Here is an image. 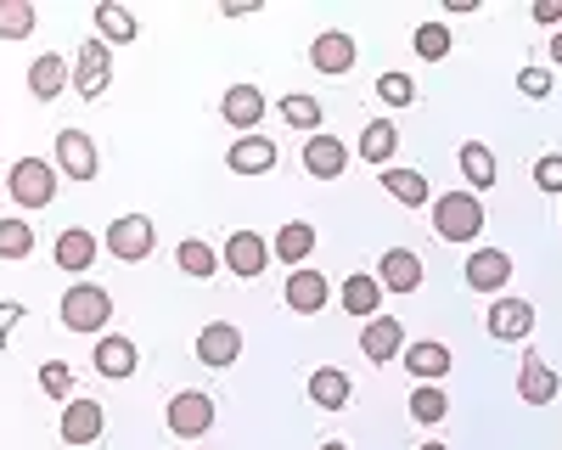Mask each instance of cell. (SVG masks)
Returning a JSON list of instances; mask_svg holds the SVG:
<instances>
[{"label": "cell", "mask_w": 562, "mask_h": 450, "mask_svg": "<svg viewBox=\"0 0 562 450\" xmlns=\"http://www.w3.org/2000/svg\"><path fill=\"white\" fill-rule=\"evenodd\" d=\"M57 315H63V327H68V333L102 338V327L113 322V293H108V288H97V282H74V288L63 293Z\"/></svg>", "instance_id": "6da1fadb"}, {"label": "cell", "mask_w": 562, "mask_h": 450, "mask_svg": "<svg viewBox=\"0 0 562 450\" xmlns=\"http://www.w3.org/2000/svg\"><path fill=\"white\" fill-rule=\"evenodd\" d=\"M434 232H439L445 243H479V232H484V203H479L473 192H445V198H434Z\"/></svg>", "instance_id": "7a4b0ae2"}, {"label": "cell", "mask_w": 562, "mask_h": 450, "mask_svg": "<svg viewBox=\"0 0 562 450\" xmlns=\"http://www.w3.org/2000/svg\"><path fill=\"white\" fill-rule=\"evenodd\" d=\"M7 192L18 209H45V203H57V169L45 164V158H18L12 175H7Z\"/></svg>", "instance_id": "3957f363"}, {"label": "cell", "mask_w": 562, "mask_h": 450, "mask_svg": "<svg viewBox=\"0 0 562 450\" xmlns=\"http://www.w3.org/2000/svg\"><path fill=\"white\" fill-rule=\"evenodd\" d=\"M153 248H158V225H153L147 214H119V220L108 225V254H113V259L140 265Z\"/></svg>", "instance_id": "277c9868"}, {"label": "cell", "mask_w": 562, "mask_h": 450, "mask_svg": "<svg viewBox=\"0 0 562 450\" xmlns=\"http://www.w3.org/2000/svg\"><path fill=\"white\" fill-rule=\"evenodd\" d=\"M214 428V400L203 389H180L169 400V434L175 439H203Z\"/></svg>", "instance_id": "5b68a950"}, {"label": "cell", "mask_w": 562, "mask_h": 450, "mask_svg": "<svg viewBox=\"0 0 562 450\" xmlns=\"http://www.w3.org/2000/svg\"><path fill=\"white\" fill-rule=\"evenodd\" d=\"M108 85H113V45L108 40H85L79 45V79H74V90L85 102H102Z\"/></svg>", "instance_id": "8992f818"}, {"label": "cell", "mask_w": 562, "mask_h": 450, "mask_svg": "<svg viewBox=\"0 0 562 450\" xmlns=\"http://www.w3.org/2000/svg\"><path fill=\"white\" fill-rule=\"evenodd\" d=\"M57 434H63V445H97L108 434V405L102 400H68Z\"/></svg>", "instance_id": "52a82bcc"}, {"label": "cell", "mask_w": 562, "mask_h": 450, "mask_svg": "<svg viewBox=\"0 0 562 450\" xmlns=\"http://www.w3.org/2000/svg\"><path fill=\"white\" fill-rule=\"evenodd\" d=\"M467 288L473 293H506V282H512V254L506 248H473V259H467Z\"/></svg>", "instance_id": "ba28073f"}, {"label": "cell", "mask_w": 562, "mask_h": 450, "mask_svg": "<svg viewBox=\"0 0 562 450\" xmlns=\"http://www.w3.org/2000/svg\"><path fill=\"white\" fill-rule=\"evenodd\" d=\"M57 169H63L68 180H97V169H102L97 142H90L85 130H63V135H57Z\"/></svg>", "instance_id": "9c48e42d"}, {"label": "cell", "mask_w": 562, "mask_h": 450, "mask_svg": "<svg viewBox=\"0 0 562 450\" xmlns=\"http://www.w3.org/2000/svg\"><path fill=\"white\" fill-rule=\"evenodd\" d=\"M484 327H490V338H501V344H524V338L535 333V304H529V299H495Z\"/></svg>", "instance_id": "30bf717a"}, {"label": "cell", "mask_w": 562, "mask_h": 450, "mask_svg": "<svg viewBox=\"0 0 562 450\" xmlns=\"http://www.w3.org/2000/svg\"><path fill=\"white\" fill-rule=\"evenodd\" d=\"M265 90L259 85H231L225 97H220V119L231 124V130H243V135H254L259 130V119H265Z\"/></svg>", "instance_id": "8fae6325"}, {"label": "cell", "mask_w": 562, "mask_h": 450, "mask_svg": "<svg viewBox=\"0 0 562 450\" xmlns=\"http://www.w3.org/2000/svg\"><path fill=\"white\" fill-rule=\"evenodd\" d=\"M276 158H281V147L270 142V135H237L231 153H225V169L231 175H265V169H276Z\"/></svg>", "instance_id": "7c38bea8"}, {"label": "cell", "mask_w": 562, "mask_h": 450, "mask_svg": "<svg viewBox=\"0 0 562 450\" xmlns=\"http://www.w3.org/2000/svg\"><path fill=\"white\" fill-rule=\"evenodd\" d=\"M265 265H270V243H265L259 232H231V243H225V270H237L243 282H254V277H265Z\"/></svg>", "instance_id": "4fadbf2b"}, {"label": "cell", "mask_w": 562, "mask_h": 450, "mask_svg": "<svg viewBox=\"0 0 562 450\" xmlns=\"http://www.w3.org/2000/svg\"><path fill=\"white\" fill-rule=\"evenodd\" d=\"M378 282H383V293H416L422 288V254L416 248H389L378 259Z\"/></svg>", "instance_id": "5bb4252c"}, {"label": "cell", "mask_w": 562, "mask_h": 450, "mask_svg": "<svg viewBox=\"0 0 562 450\" xmlns=\"http://www.w3.org/2000/svg\"><path fill=\"white\" fill-rule=\"evenodd\" d=\"M557 389H562V378H557L551 360H546V355H524V367H518V394H524V405H551Z\"/></svg>", "instance_id": "9a60e30c"}, {"label": "cell", "mask_w": 562, "mask_h": 450, "mask_svg": "<svg viewBox=\"0 0 562 450\" xmlns=\"http://www.w3.org/2000/svg\"><path fill=\"white\" fill-rule=\"evenodd\" d=\"M304 169L315 175V180H338L344 169H349V147L338 142V135H310V142H304Z\"/></svg>", "instance_id": "2e32d148"}, {"label": "cell", "mask_w": 562, "mask_h": 450, "mask_svg": "<svg viewBox=\"0 0 562 450\" xmlns=\"http://www.w3.org/2000/svg\"><path fill=\"white\" fill-rule=\"evenodd\" d=\"M237 355H243L237 322H209V327L198 333V360H203V367H231Z\"/></svg>", "instance_id": "e0dca14e"}, {"label": "cell", "mask_w": 562, "mask_h": 450, "mask_svg": "<svg viewBox=\"0 0 562 450\" xmlns=\"http://www.w3.org/2000/svg\"><path fill=\"white\" fill-rule=\"evenodd\" d=\"M360 349H366L371 367H383V360H394L405 349V327L394 322V315H371L366 333H360Z\"/></svg>", "instance_id": "ac0fdd59"}, {"label": "cell", "mask_w": 562, "mask_h": 450, "mask_svg": "<svg viewBox=\"0 0 562 450\" xmlns=\"http://www.w3.org/2000/svg\"><path fill=\"white\" fill-rule=\"evenodd\" d=\"M135 344L130 338H119V333H102L97 338V355H90V367H97L102 378H113V383H124V378H135Z\"/></svg>", "instance_id": "d6986e66"}, {"label": "cell", "mask_w": 562, "mask_h": 450, "mask_svg": "<svg viewBox=\"0 0 562 450\" xmlns=\"http://www.w3.org/2000/svg\"><path fill=\"white\" fill-rule=\"evenodd\" d=\"M281 299H288V310H293V315H315V310H326L333 288H326L321 270H293L288 288H281Z\"/></svg>", "instance_id": "ffe728a7"}, {"label": "cell", "mask_w": 562, "mask_h": 450, "mask_svg": "<svg viewBox=\"0 0 562 450\" xmlns=\"http://www.w3.org/2000/svg\"><path fill=\"white\" fill-rule=\"evenodd\" d=\"M450 367H456V360H450V349H445L439 338H416V344L405 349V372H411L416 383H439Z\"/></svg>", "instance_id": "44dd1931"}, {"label": "cell", "mask_w": 562, "mask_h": 450, "mask_svg": "<svg viewBox=\"0 0 562 450\" xmlns=\"http://www.w3.org/2000/svg\"><path fill=\"white\" fill-rule=\"evenodd\" d=\"M310 63H315V74H349V68H355V40H349L344 29H326V34H315V45H310Z\"/></svg>", "instance_id": "7402d4cb"}, {"label": "cell", "mask_w": 562, "mask_h": 450, "mask_svg": "<svg viewBox=\"0 0 562 450\" xmlns=\"http://www.w3.org/2000/svg\"><path fill=\"white\" fill-rule=\"evenodd\" d=\"M383 192L394 198V203H405V209H428L434 203V187H428V175L422 169H383Z\"/></svg>", "instance_id": "603a6c76"}, {"label": "cell", "mask_w": 562, "mask_h": 450, "mask_svg": "<svg viewBox=\"0 0 562 450\" xmlns=\"http://www.w3.org/2000/svg\"><path fill=\"white\" fill-rule=\"evenodd\" d=\"M97 254H102V243L90 237L85 225H68V232L57 237V248H52L57 270H90V265H97Z\"/></svg>", "instance_id": "cb8c5ba5"}, {"label": "cell", "mask_w": 562, "mask_h": 450, "mask_svg": "<svg viewBox=\"0 0 562 450\" xmlns=\"http://www.w3.org/2000/svg\"><path fill=\"white\" fill-rule=\"evenodd\" d=\"M338 299H344L349 315H366V322H371V315H383V282L371 277V270H355V277L338 288Z\"/></svg>", "instance_id": "d4e9b609"}, {"label": "cell", "mask_w": 562, "mask_h": 450, "mask_svg": "<svg viewBox=\"0 0 562 450\" xmlns=\"http://www.w3.org/2000/svg\"><path fill=\"white\" fill-rule=\"evenodd\" d=\"M270 254H276L281 265H304V259L315 254V225H310V220H288V225L276 232Z\"/></svg>", "instance_id": "484cf974"}, {"label": "cell", "mask_w": 562, "mask_h": 450, "mask_svg": "<svg viewBox=\"0 0 562 450\" xmlns=\"http://www.w3.org/2000/svg\"><path fill=\"white\" fill-rule=\"evenodd\" d=\"M349 394H355L349 372H338V367H321V372H310V400L321 405V412H344Z\"/></svg>", "instance_id": "4316f807"}, {"label": "cell", "mask_w": 562, "mask_h": 450, "mask_svg": "<svg viewBox=\"0 0 562 450\" xmlns=\"http://www.w3.org/2000/svg\"><path fill=\"white\" fill-rule=\"evenodd\" d=\"M63 85H68V68H63L57 52H45V57L29 63V90H34V102H57Z\"/></svg>", "instance_id": "83f0119b"}, {"label": "cell", "mask_w": 562, "mask_h": 450, "mask_svg": "<svg viewBox=\"0 0 562 450\" xmlns=\"http://www.w3.org/2000/svg\"><path fill=\"white\" fill-rule=\"evenodd\" d=\"M461 180H467V192H490L495 187V153L484 142H461Z\"/></svg>", "instance_id": "f1b7e54d"}, {"label": "cell", "mask_w": 562, "mask_h": 450, "mask_svg": "<svg viewBox=\"0 0 562 450\" xmlns=\"http://www.w3.org/2000/svg\"><path fill=\"white\" fill-rule=\"evenodd\" d=\"M90 18H97V40H108V45H130V40L140 34L135 12H130V7H119V0H102V7L90 12Z\"/></svg>", "instance_id": "f546056e"}, {"label": "cell", "mask_w": 562, "mask_h": 450, "mask_svg": "<svg viewBox=\"0 0 562 450\" xmlns=\"http://www.w3.org/2000/svg\"><path fill=\"white\" fill-rule=\"evenodd\" d=\"M400 153V130L389 124V119H371L366 130H360V158L366 164H389Z\"/></svg>", "instance_id": "4dcf8cb0"}, {"label": "cell", "mask_w": 562, "mask_h": 450, "mask_svg": "<svg viewBox=\"0 0 562 450\" xmlns=\"http://www.w3.org/2000/svg\"><path fill=\"white\" fill-rule=\"evenodd\" d=\"M175 265H180V270H186V277H192V282H209L214 270H220V254H214L209 243H198V237H186V243L175 248Z\"/></svg>", "instance_id": "1f68e13d"}, {"label": "cell", "mask_w": 562, "mask_h": 450, "mask_svg": "<svg viewBox=\"0 0 562 450\" xmlns=\"http://www.w3.org/2000/svg\"><path fill=\"white\" fill-rule=\"evenodd\" d=\"M29 254H34V225L7 214L0 220V259H29Z\"/></svg>", "instance_id": "d6a6232c"}, {"label": "cell", "mask_w": 562, "mask_h": 450, "mask_svg": "<svg viewBox=\"0 0 562 450\" xmlns=\"http://www.w3.org/2000/svg\"><path fill=\"white\" fill-rule=\"evenodd\" d=\"M445 412H450V400H445L439 383H416L411 389V417L416 423H445Z\"/></svg>", "instance_id": "836d02e7"}, {"label": "cell", "mask_w": 562, "mask_h": 450, "mask_svg": "<svg viewBox=\"0 0 562 450\" xmlns=\"http://www.w3.org/2000/svg\"><path fill=\"white\" fill-rule=\"evenodd\" d=\"M34 34V7L29 0H0V40H29Z\"/></svg>", "instance_id": "e575fe53"}, {"label": "cell", "mask_w": 562, "mask_h": 450, "mask_svg": "<svg viewBox=\"0 0 562 450\" xmlns=\"http://www.w3.org/2000/svg\"><path fill=\"white\" fill-rule=\"evenodd\" d=\"M281 124L315 135V130H321V102H315V97H281Z\"/></svg>", "instance_id": "d590c367"}, {"label": "cell", "mask_w": 562, "mask_h": 450, "mask_svg": "<svg viewBox=\"0 0 562 450\" xmlns=\"http://www.w3.org/2000/svg\"><path fill=\"white\" fill-rule=\"evenodd\" d=\"M416 57L422 63H445L450 57V29L445 23H416Z\"/></svg>", "instance_id": "8d00e7d4"}, {"label": "cell", "mask_w": 562, "mask_h": 450, "mask_svg": "<svg viewBox=\"0 0 562 450\" xmlns=\"http://www.w3.org/2000/svg\"><path fill=\"white\" fill-rule=\"evenodd\" d=\"M40 389L68 405L74 400V367H68V360H45V367H40Z\"/></svg>", "instance_id": "74e56055"}, {"label": "cell", "mask_w": 562, "mask_h": 450, "mask_svg": "<svg viewBox=\"0 0 562 450\" xmlns=\"http://www.w3.org/2000/svg\"><path fill=\"white\" fill-rule=\"evenodd\" d=\"M371 90H378V97H383L389 108H411V102H416V85H411V74H383Z\"/></svg>", "instance_id": "f35d334b"}, {"label": "cell", "mask_w": 562, "mask_h": 450, "mask_svg": "<svg viewBox=\"0 0 562 450\" xmlns=\"http://www.w3.org/2000/svg\"><path fill=\"white\" fill-rule=\"evenodd\" d=\"M518 90H524L529 102H546L551 90H557V85H551V68H535V63H529V68H518Z\"/></svg>", "instance_id": "ab89813d"}, {"label": "cell", "mask_w": 562, "mask_h": 450, "mask_svg": "<svg viewBox=\"0 0 562 450\" xmlns=\"http://www.w3.org/2000/svg\"><path fill=\"white\" fill-rule=\"evenodd\" d=\"M535 187H540V192H562V153H546V158L535 164Z\"/></svg>", "instance_id": "60d3db41"}, {"label": "cell", "mask_w": 562, "mask_h": 450, "mask_svg": "<svg viewBox=\"0 0 562 450\" xmlns=\"http://www.w3.org/2000/svg\"><path fill=\"white\" fill-rule=\"evenodd\" d=\"M18 322H23V304L18 299H0V349H7V338H12Z\"/></svg>", "instance_id": "b9f144b4"}, {"label": "cell", "mask_w": 562, "mask_h": 450, "mask_svg": "<svg viewBox=\"0 0 562 450\" xmlns=\"http://www.w3.org/2000/svg\"><path fill=\"white\" fill-rule=\"evenodd\" d=\"M529 18H535V23H546V29H551V23H562V0H535Z\"/></svg>", "instance_id": "7bdbcfd3"}, {"label": "cell", "mask_w": 562, "mask_h": 450, "mask_svg": "<svg viewBox=\"0 0 562 450\" xmlns=\"http://www.w3.org/2000/svg\"><path fill=\"white\" fill-rule=\"evenodd\" d=\"M551 63H557V68H562V29H557V34H551Z\"/></svg>", "instance_id": "ee69618b"}, {"label": "cell", "mask_w": 562, "mask_h": 450, "mask_svg": "<svg viewBox=\"0 0 562 450\" xmlns=\"http://www.w3.org/2000/svg\"><path fill=\"white\" fill-rule=\"evenodd\" d=\"M321 450H349V445H344V439H333V445H321Z\"/></svg>", "instance_id": "f6af8a7d"}, {"label": "cell", "mask_w": 562, "mask_h": 450, "mask_svg": "<svg viewBox=\"0 0 562 450\" xmlns=\"http://www.w3.org/2000/svg\"><path fill=\"white\" fill-rule=\"evenodd\" d=\"M422 450H450V445H439V439H434V445H422Z\"/></svg>", "instance_id": "bcb514c9"}, {"label": "cell", "mask_w": 562, "mask_h": 450, "mask_svg": "<svg viewBox=\"0 0 562 450\" xmlns=\"http://www.w3.org/2000/svg\"><path fill=\"white\" fill-rule=\"evenodd\" d=\"M0 135H7V119H0Z\"/></svg>", "instance_id": "7dc6e473"}]
</instances>
